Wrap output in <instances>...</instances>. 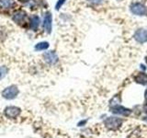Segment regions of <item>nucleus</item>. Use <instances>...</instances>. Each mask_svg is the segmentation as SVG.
Instances as JSON below:
<instances>
[{"label":"nucleus","instance_id":"20","mask_svg":"<svg viewBox=\"0 0 147 138\" xmlns=\"http://www.w3.org/2000/svg\"><path fill=\"white\" fill-rule=\"evenodd\" d=\"M117 1H122V0H117Z\"/></svg>","mask_w":147,"mask_h":138},{"label":"nucleus","instance_id":"12","mask_svg":"<svg viewBox=\"0 0 147 138\" xmlns=\"http://www.w3.org/2000/svg\"><path fill=\"white\" fill-rule=\"evenodd\" d=\"M49 48V43L47 41H41L35 45V50L36 51H44Z\"/></svg>","mask_w":147,"mask_h":138},{"label":"nucleus","instance_id":"3","mask_svg":"<svg viewBox=\"0 0 147 138\" xmlns=\"http://www.w3.org/2000/svg\"><path fill=\"white\" fill-rule=\"evenodd\" d=\"M122 123V120L114 117H109L107 120H105V125L107 126L109 130H116L121 124Z\"/></svg>","mask_w":147,"mask_h":138},{"label":"nucleus","instance_id":"19","mask_svg":"<svg viewBox=\"0 0 147 138\" xmlns=\"http://www.w3.org/2000/svg\"><path fill=\"white\" fill-rule=\"evenodd\" d=\"M20 1H21V2H28V1H30V0H20Z\"/></svg>","mask_w":147,"mask_h":138},{"label":"nucleus","instance_id":"13","mask_svg":"<svg viewBox=\"0 0 147 138\" xmlns=\"http://www.w3.org/2000/svg\"><path fill=\"white\" fill-rule=\"evenodd\" d=\"M14 5V0H0V6L4 8H11Z\"/></svg>","mask_w":147,"mask_h":138},{"label":"nucleus","instance_id":"16","mask_svg":"<svg viewBox=\"0 0 147 138\" xmlns=\"http://www.w3.org/2000/svg\"><path fill=\"white\" fill-rule=\"evenodd\" d=\"M88 2H90L91 4H94V5H99L101 3H103L104 0H87Z\"/></svg>","mask_w":147,"mask_h":138},{"label":"nucleus","instance_id":"5","mask_svg":"<svg viewBox=\"0 0 147 138\" xmlns=\"http://www.w3.org/2000/svg\"><path fill=\"white\" fill-rule=\"evenodd\" d=\"M21 110L15 106H10V107H7L5 110V115L7 118H11V119H15L17 118L18 115L20 114Z\"/></svg>","mask_w":147,"mask_h":138},{"label":"nucleus","instance_id":"15","mask_svg":"<svg viewBox=\"0 0 147 138\" xmlns=\"http://www.w3.org/2000/svg\"><path fill=\"white\" fill-rule=\"evenodd\" d=\"M65 1L66 0H58L56 5H55V9H56V10H59V9L62 7L63 5L65 3Z\"/></svg>","mask_w":147,"mask_h":138},{"label":"nucleus","instance_id":"4","mask_svg":"<svg viewBox=\"0 0 147 138\" xmlns=\"http://www.w3.org/2000/svg\"><path fill=\"white\" fill-rule=\"evenodd\" d=\"M133 38L139 43H144L147 41V30L146 29H138L134 34H133Z\"/></svg>","mask_w":147,"mask_h":138},{"label":"nucleus","instance_id":"10","mask_svg":"<svg viewBox=\"0 0 147 138\" xmlns=\"http://www.w3.org/2000/svg\"><path fill=\"white\" fill-rule=\"evenodd\" d=\"M134 81L141 85H147V74L144 72L138 73L134 77Z\"/></svg>","mask_w":147,"mask_h":138},{"label":"nucleus","instance_id":"2","mask_svg":"<svg viewBox=\"0 0 147 138\" xmlns=\"http://www.w3.org/2000/svg\"><path fill=\"white\" fill-rule=\"evenodd\" d=\"M18 94V89L16 86H10L6 87L3 91H2V96L3 98L7 99H15Z\"/></svg>","mask_w":147,"mask_h":138},{"label":"nucleus","instance_id":"1","mask_svg":"<svg viewBox=\"0 0 147 138\" xmlns=\"http://www.w3.org/2000/svg\"><path fill=\"white\" fill-rule=\"evenodd\" d=\"M131 12L135 16L144 17L147 15V7L141 2H134L130 7Z\"/></svg>","mask_w":147,"mask_h":138},{"label":"nucleus","instance_id":"17","mask_svg":"<svg viewBox=\"0 0 147 138\" xmlns=\"http://www.w3.org/2000/svg\"><path fill=\"white\" fill-rule=\"evenodd\" d=\"M144 97H145V99L147 100V89L145 90V93H144Z\"/></svg>","mask_w":147,"mask_h":138},{"label":"nucleus","instance_id":"7","mask_svg":"<svg viewBox=\"0 0 147 138\" xmlns=\"http://www.w3.org/2000/svg\"><path fill=\"white\" fill-rule=\"evenodd\" d=\"M110 110H111V112L116 113V114H121V115H123V116H128V115L131 114V110L123 107L121 105H115L114 107H112Z\"/></svg>","mask_w":147,"mask_h":138},{"label":"nucleus","instance_id":"14","mask_svg":"<svg viewBox=\"0 0 147 138\" xmlns=\"http://www.w3.org/2000/svg\"><path fill=\"white\" fill-rule=\"evenodd\" d=\"M8 72V68L7 66H0V80L6 76V75Z\"/></svg>","mask_w":147,"mask_h":138},{"label":"nucleus","instance_id":"8","mask_svg":"<svg viewBox=\"0 0 147 138\" xmlns=\"http://www.w3.org/2000/svg\"><path fill=\"white\" fill-rule=\"evenodd\" d=\"M43 57H44L45 62L50 64H54L58 61V56H57V54L55 53L54 51H50V52L45 53Z\"/></svg>","mask_w":147,"mask_h":138},{"label":"nucleus","instance_id":"11","mask_svg":"<svg viewBox=\"0 0 147 138\" xmlns=\"http://www.w3.org/2000/svg\"><path fill=\"white\" fill-rule=\"evenodd\" d=\"M40 18L38 16L36 15H33L31 18H30V28L33 30H36L37 29H38V27L40 25Z\"/></svg>","mask_w":147,"mask_h":138},{"label":"nucleus","instance_id":"18","mask_svg":"<svg viewBox=\"0 0 147 138\" xmlns=\"http://www.w3.org/2000/svg\"><path fill=\"white\" fill-rule=\"evenodd\" d=\"M144 110H145V112H147V103H146V104L144 105Z\"/></svg>","mask_w":147,"mask_h":138},{"label":"nucleus","instance_id":"9","mask_svg":"<svg viewBox=\"0 0 147 138\" xmlns=\"http://www.w3.org/2000/svg\"><path fill=\"white\" fill-rule=\"evenodd\" d=\"M26 13L23 11V10H18L16 11L15 13L13 14L12 16V18L14 22L18 23V24H22V23H24L25 20H26Z\"/></svg>","mask_w":147,"mask_h":138},{"label":"nucleus","instance_id":"6","mask_svg":"<svg viewBox=\"0 0 147 138\" xmlns=\"http://www.w3.org/2000/svg\"><path fill=\"white\" fill-rule=\"evenodd\" d=\"M43 28L45 31L47 33H51L52 32V28H53V17L52 14L50 12L45 14L44 20H43Z\"/></svg>","mask_w":147,"mask_h":138}]
</instances>
